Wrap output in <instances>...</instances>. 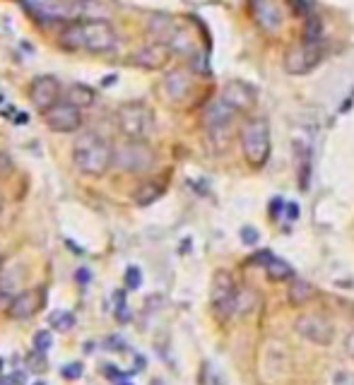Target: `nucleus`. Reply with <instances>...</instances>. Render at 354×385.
Wrapping results in <instances>:
<instances>
[{"label": "nucleus", "instance_id": "obj_1", "mask_svg": "<svg viewBox=\"0 0 354 385\" xmlns=\"http://www.w3.org/2000/svg\"><path fill=\"white\" fill-rule=\"evenodd\" d=\"M118 44L116 30L106 20H82L72 22L60 34V46L65 51H89V53H106L114 51Z\"/></svg>", "mask_w": 354, "mask_h": 385}, {"label": "nucleus", "instance_id": "obj_2", "mask_svg": "<svg viewBox=\"0 0 354 385\" xmlns=\"http://www.w3.org/2000/svg\"><path fill=\"white\" fill-rule=\"evenodd\" d=\"M72 162L84 176L99 178L114 167V147L101 140L97 133H84L72 147Z\"/></svg>", "mask_w": 354, "mask_h": 385}, {"label": "nucleus", "instance_id": "obj_3", "mask_svg": "<svg viewBox=\"0 0 354 385\" xmlns=\"http://www.w3.org/2000/svg\"><path fill=\"white\" fill-rule=\"evenodd\" d=\"M244 159L253 169H261L270 157V123L263 116H253L239 130Z\"/></svg>", "mask_w": 354, "mask_h": 385}, {"label": "nucleus", "instance_id": "obj_4", "mask_svg": "<svg viewBox=\"0 0 354 385\" xmlns=\"http://www.w3.org/2000/svg\"><path fill=\"white\" fill-rule=\"evenodd\" d=\"M236 113L227 101L219 96V99L212 101L210 106L205 109V116H202V123H205V130H207V138L210 143L224 150L229 143L234 140L236 135Z\"/></svg>", "mask_w": 354, "mask_h": 385}, {"label": "nucleus", "instance_id": "obj_5", "mask_svg": "<svg viewBox=\"0 0 354 385\" xmlns=\"http://www.w3.org/2000/svg\"><path fill=\"white\" fill-rule=\"evenodd\" d=\"M157 164V152L148 145V140L126 138L114 147V167L126 174H145L152 171Z\"/></svg>", "mask_w": 354, "mask_h": 385}, {"label": "nucleus", "instance_id": "obj_6", "mask_svg": "<svg viewBox=\"0 0 354 385\" xmlns=\"http://www.w3.org/2000/svg\"><path fill=\"white\" fill-rule=\"evenodd\" d=\"M116 123L118 130L131 140H148L155 133V113L143 101H131V104L118 106Z\"/></svg>", "mask_w": 354, "mask_h": 385}, {"label": "nucleus", "instance_id": "obj_7", "mask_svg": "<svg viewBox=\"0 0 354 385\" xmlns=\"http://www.w3.org/2000/svg\"><path fill=\"white\" fill-rule=\"evenodd\" d=\"M320 60H323V46H320V41H306V39H303V41L291 44V46L284 51L282 65L289 75H308Z\"/></svg>", "mask_w": 354, "mask_h": 385}, {"label": "nucleus", "instance_id": "obj_8", "mask_svg": "<svg viewBox=\"0 0 354 385\" xmlns=\"http://www.w3.org/2000/svg\"><path fill=\"white\" fill-rule=\"evenodd\" d=\"M212 308H215V313L219 315L222 320L232 318L236 315V299H239V287H236L232 273H227V270H219L212 277Z\"/></svg>", "mask_w": 354, "mask_h": 385}, {"label": "nucleus", "instance_id": "obj_9", "mask_svg": "<svg viewBox=\"0 0 354 385\" xmlns=\"http://www.w3.org/2000/svg\"><path fill=\"white\" fill-rule=\"evenodd\" d=\"M44 121L53 133H75L82 126V106L72 104L70 99H60L44 113Z\"/></svg>", "mask_w": 354, "mask_h": 385}, {"label": "nucleus", "instance_id": "obj_10", "mask_svg": "<svg viewBox=\"0 0 354 385\" xmlns=\"http://www.w3.org/2000/svg\"><path fill=\"white\" fill-rule=\"evenodd\" d=\"M294 330L299 332L303 339L313 344H320V347H328L335 337V327L325 315L320 313H301L299 318L294 320Z\"/></svg>", "mask_w": 354, "mask_h": 385}, {"label": "nucleus", "instance_id": "obj_11", "mask_svg": "<svg viewBox=\"0 0 354 385\" xmlns=\"http://www.w3.org/2000/svg\"><path fill=\"white\" fill-rule=\"evenodd\" d=\"M29 101L34 109L46 113L51 106L60 101V82L53 75H39L29 84Z\"/></svg>", "mask_w": 354, "mask_h": 385}, {"label": "nucleus", "instance_id": "obj_12", "mask_svg": "<svg viewBox=\"0 0 354 385\" xmlns=\"http://www.w3.org/2000/svg\"><path fill=\"white\" fill-rule=\"evenodd\" d=\"M222 99L227 101L229 106L236 113H249L251 109H256L258 104V92L251 87L249 82L241 80H229L222 89Z\"/></svg>", "mask_w": 354, "mask_h": 385}, {"label": "nucleus", "instance_id": "obj_13", "mask_svg": "<svg viewBox=\"0 0 354 385\" xmlns=\"http://www.w3.org/2000/svg\"><path fill=\"white\" fill-rule=\"evenodd\" d=\"M169 58H171V48L162 41H152L135 51L131 56V63L143 67V70H162V67H166Z\"/></svg>", "mask_w": 354, "mask_h": 385}, {"label": "nucleus", "instance_id": "obj_14", "mask_svg": "<svg viewBox=\"0 0 354 385\" xmlns=\"http://www.w3.org/2000/svg\"><path fill=\"white\" fill-rule=\"evenodd\" d=\"M162 87H164V96H166L169 101H173V104H181V101L188 99V94L193 92V77H190L188 70H183V67H176V70H169L166 72Z\"/></svg>", "mask_w": 354, "mask_h": 385}, {"label": "nucleus", "instance_id": "obj_15", "mask_svg": "<svg viewBox=\"0 0 354 385\" xmlns=\"http://www.w3.org/2000/svg\"><path fill=\"white\" fill-rule=\"evenodd\" d=\"M253 17L268 34H277L282 30V13L275 0H253Z\"/></svg>", "mask_w": 354, "mask_h": 385}, {"label": "nucleus", "instance_id": "obj_16", "mask_svg": "<svg viewBox=\"0 0 354 385\" xmlns=\"http://www.w3.org/2000/svg\"><path fill=\"white\" fill-rule=\"evenodd\" d=\"M41 304H44L41 292H22V294H17L13 299V304H10V315L17 320H25L37 313V311L41 308Z\"/></svg>", "mask_w": 354, "mask_h": 385}, {"label": "nucleus", "instance_id": "obj_17", "mask_svg": "<svg viewBox=\"0 0 354 385\" xmlns=\"http://www.w3.org/2000/svg\"><path fill=\"white\" fill-rule=\"evenodd\" d=\"M253 260H258V263L266 268L270 280H275V282L294 280V268H291L289 263H284L282 258H275L273 253L263 251V253H258V258H253Z\"/></svg>", "mask_w": 354, "mask_h": 385}, {"label": "nucleus", "instance_id": "obj_18", "mask_svg": "<svg viewBox=\"0 0 354 385\" xmlns=\"http://www.w3.org/2000/svg\"><path fill=\"white\" fill-rule=\"evenodd\" d=\"M313 294H316V289H313L308 282H303V280H294L289 285V304H294V306H303V304H308L313 299Z\"/></svg>", "mask_w": 354, "mask_h": 385}, {"label": "nucleus", "instance_id": "obj_19", "mask_svg": "<svg viewBox=\"0 0 354 385\" xmlns=\"http://www.w3.org/2000/svg\"><path fill=\"white\" fill-rule=\"evenodd\" d=\"M164 192V188H162V183H155V181H150V183H143L138 188V192H135V202L138 205H152V202L157 200V197Z\"/></svg>", "mask_w": 354, "mask_h": 385}, {"label": "nucleus", "instance_id": "obj_20", "mask_svg": "<svg viewBox=\"0 0 354 385\" xmlns=\"http://www.w3.org/2000/svg\"><path fill=\"white\" fill-rule=\"evenodd\" d=\"M67 99L84 109V106H89L94 101V89L84 87V84H72L70 92H67Z\"/></svg>", "mask_w": 354, "mask_h": 385}, {"label": "nucleus", "instance_id": "obj_21", "mask_svg": "<svg viewBox=\"0 0 354 385\" xmlns=\"http://www.w3.org/2000/svg\"><path fill=\"white\" fill-rule=\"evenodd\" d=\"M258 294L249 287H239V299H236V313H249L256 308Z\"/></svg>", "mask_w": 354, "mask_h": 385}, {"label": "nucleus", "instance_id": "obj_22", "mask_svg": "<svg viewBox=\"0 0 354 385\" xmlns=\"http://www.w3.org/2000/svg\"><path fill=\"white\" fill-rule=\"evenodd\" d=\"M51 325H53L55 330H60V332H67L72 325H75V315L67 313V311H55V313L51 315Z\"/></svg>", "mask_w": 354, "mask_h": 385}, {"label": "nucleus", "instance_id": "obj_23", "mask_svg": "<svg viewBox=\"0 0 354 385\" xmlns=\"http://www.w3.org/2000/svg\"><path fill=\"white\" fill-rule=\"evenodd\" d=\"M51 344H53V337H51L48 330H39L37 335H34V352L46 354L51 349Z\"/></svg>", "mask_w": 354, "mask_h": 385}, {"label": "nucleus", "instance_id": "obj_24", "mask_svg": "<svg viewBox=\"0 0 354 385\" xmlns=\"http://www.w3.org/2000/svg\"><path fill=\"white\" fill-rule=\"evenodd\" d=\"M303 39H306V41H320V25H318L316 17H313V20H308L306 34H303Z\"/></svg>", "mask_w": 354, "mask_h": 385}, {"label": "nucleus", "instance_id": "obj_25", "mask_svg": "<svg viewBox=\"0 0 354 385\" xmlns=\"http://www.w3.org/2000/svg\"><path fill=\"white\" fill-rule=\"evenodd\" d=\"M126 285H128V289H138L140 285H143V275H140V270H138V268H128V273H126Z\"/></svg>", "mask_w": 354, "mask_h": 385}, {"label": "nucleus", "instance_id": "obj_26", "mask_svg": "<svg viewBox=\"0 0 354 385\" xmlns=\"http://www.w3.org/2000/svg\"><path fill=\"white\" fill-rule=\"evenodd\" d=\"M27 364H29L32 371H46V359H44L41 352H34L29 359H27Z\"/></svg>", "mask_w": 354, "mask_h": 385}, {"label": "nucleus", "instance_id": "obj_27", "mask_svg": "<svg viewBox=\"0 0 354 385\" xmlns=\"http://www.w3.org/2000/svg\"><path fill=\"white\" fill-rule=\"evenodd\" d=\"M63 376L67 378V381H77V378L82 376V364L80 361H75V364L63 366Z\"/></svg>", "mask_w": 354, "mask_h": 385}, {"label": "nucleus", "instance_id": "obj_28", "mask_svg": "<svg viewBox=\"0 0 354 385\" xmlns=\"http://www.w3.org/2000/svg\"><path fill=\"white\" fill-rule=\"evenodd\" d=\"M27 383V373L25 371H17L13 376H5L0 378V385H25Z\"/></svg>", "mask_w": 354, "mask_h": 385}, {"label": "nucleus", "instance_id": "obj_29", "mask_svg": "<svg viewBox=\"0 0 354 385\" xmlns=\"http://www.w3.org/2000/svg\"><path fill=\"white\" fill-rule=\"evenodd\" d=\"M241 239H244V243H249V246H253V243L258 241V231L251 229V226H246L244 231H241Z\"/></svg>", "mask_w": 354, "mask_h": 385}, {"label": "nucleus", "instance_id": "obj_30", "mask_svg": "<svg viewBox=\"0 0 354 385\" xmlns=\"http://www.w3.org/2000/svg\"><path fill=\"white\" fill-rule=\"evenodd\" d=\"M345 349H347V354H350L352 359H354V330H352L350 335H347V339H345Z\"/></svg>", "mask_w": 354, "mask_h": 385}, {"label": "nucleus", "instance_id": "obj_31", "mask_svg": "<svg viewBox=\"0 0 354 385\" xmlns=\"http://www.w3.org/2000/svg\"><path fill=\"white\" fill-rule=\"evenodd\" d=\"M77 280H80V285H87L89 282V270H77Z\"/></svg>", "mask_w": 354, "mask_h": 385}, {"label": "nucleus", "instance_id": "obj_32", "mask_svg": "<svg viewBox=\"0 0 354 385\" xmlns=\"http://www.w3.org/2000/svg\"><path fill=\"white\" fill-rule=\"evenodd\" d=\"M104 373H106V376H109V378H121V373H118V369H116V366H104Z\"/></svg>", "mask_w": 354, "mask_h": 385}, {"label": "nucleus", "instance_id": "obj_33", "mask_svg": "<svg viewBox=\"0 0 354 385\" xmlns=\"http://www.w3.org/2000/svg\"><path fill=\"white\" fill-rule=\"evenodd\" d=\"M296 214H299V207H296V205H289V217H296Z\"/></svg>", "mask_w": 354, "mask_h": 385}, {"label": "nucleus", "instance_id": "obj_34", "mask_svg": "<svg viewBox=\"0 0 354 385\" xmlns=\"http://www.w3.org/2000/svg\"><path fill=\"white\" fill-rule=\"evenodd\" d=\"M118 385H133V383H118Z\"/></svg>", "mask_w": 354, "mask_h": 385}, {"label": "nucleus", "instance_id": "obj_35", "mask_svg": "<svg viewBox=\"0 0 354 385\" xmlns=\"http://www.w3.org/2000/svg\"><path fill=\"white\" fill-rule=\"evenodd\" d=\"M0 207H3V197H0Z\"/></svg>", "mask_w": 354, "mask_h": 385}, {"label": "nucleus", "instance_id": "obj_36", "mask_svg": "<svg viewBox=\"0 0 354 385\" xmlns=\"http://www.w3.org/2000/svg\"><path fill=\"white\" fill-rule=\"evenodd\" d=\"M34 385H44V383H34Z\"/></svg>", "mask_w": 354, "mask_h": 385}, {"label": "nucleus", "instance_id": "obj_37", "mask_svg": "<svg viewBox=\"0 0 354 385\" xmlns=\"http://www.w3.org/2000/svg\"><path fill=\"white\" fill-rule=\"evenodd\" d=\"M0 366H3V359H0Z\"/></svg>", "mask_w": 354, "mask_h": 385}]
</instances>
